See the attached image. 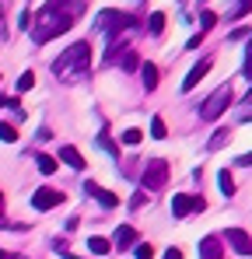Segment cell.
<instances>
[{
  "instance_id": "26",
  "label": "cell",
  "mask_w": 252,
  "mask_h": 259,
  "mask_svg": "<svg viewBox=\"0 0 252 259\" xmlns=\"http://www.w3.org/2000/svg\"><path fill=\"white\" fill-rule=\"evenodd\" d=\"M28 88H35V74H21L18 77V91H28Z\"/></svg>"
},
{
  "instance_id": "10",
  "label": "cell",
  "mask_w": 252,
  "mask_h": 259,
  "mask_svg": "<svg viewBox=\"0 0 252 259\" xmlns=\"http://www.w3.org/2000/svg\"><path fill=\"white\" fill-rule=\"evenodd\" d=\"M200 259H221V242H217L214 235H207V238L200 242Z\"/></svg>"
},
{
  "instance_id": "24",
  "label": "cell",
  "mask_w": 252,
  "mask_h": 259,
  "mask_svg": "<svg viewBox=\"0 0 252 259\" xmlns=\"http://www.w3.org/2000/svg\"><path fill=\"white\" fill-rule=\"evenodd\" d=\"M214 21H217V18H214L210 11H203V14H200V32H203V35H207L210 28H214Z\"/></svg>"
},
{
  "instance_id": "3",
  "label": "cell",
  "mask_w": 252,
  "mask_h": 259,
  "mask_svg": "<svg viewBox=\"0 0 252 259\" xmlns=\"http://www.w3.org/2000/svg\"><path fill=\"white\" fill-rule=\"evenodd\" d=\"M231 98H235L231 84H221L217 91H210L207 102L200 105V119H203V123H214V119H217V116H221V112H224V109L231 105Z\"/></svg>"
},
{
  "instance_id": "12",
  "label": "cell",
  "mask_w": 252,
  "mask_h": 259,
  "mask_svg": "<svg viewBox=\"0 0 252 259\" xmlns=\"http://www.w3.org/2000/svg\"><path fill=\"white\" fill-rule=\"evenodd\" d=\"M60 161H67L70 168H84V158L77 147H60Z\"/></svg>"
},
{
  "instance_id": "21",
  "label": "cell",
  "mask_w": 252,
  "mask_h": 259,
  "mask_svg": "<svg viewBox=\"0 0 252 259\" xmlns=\"http://www.w3.org/2000/svg\"><path fill=\"white\" fill-rule=\"evenodd\" d=\"M140 140H144V133H140V130H137V126L123 130V144H130V147H133V144H140Z\"/></svg>"
},
{
  "instance_id": "35",
  "label": "cell",
  "mask_w": 252,
  "mask_h": 259,
  "mask_svg": "<svg viewBox=\"0 0 252 259\" xmlns=\"http://www.w3.org/2000/svg\"><path fill=\"white\" fill-rule=\"evenodd\" d=\"M0 214H4V207H0Z\"/></svg>"
},
{
  "instance_id": "22",
  "label": "cell",
  "mask_w": 252,
  "mask_h": 259,
  "mask_svg": "<svg viewBox=\"0 0 252 259\" xmlns=\"http://www.w3.org/2000/svg\"><path fill=\"white\" fill-rule=\"evenodd\" d=\"M98 147H102V151H109V154H112V158L119 161V144H112L109 137H98Z\"/></svg>"
},
{
  "instance_id": "8",
  "label": "cell",
  "mask_w": 252,
  "mask_h": 259,
  "mask_svg": "<svg viewBox=\"0 0 252 259\" xmlns=\"http://www.w3.org/2000/svg\"><path fill=\"white\" fill-rule=\"evenodd\" d=\"M84 189H88V193H91V196H95V200H98V203H102L105 210H112V207L119 203V196H116V193H109V189H102L98 182H88Z\"/></svg>"
},
{
  "instance_id": "9",
  "label": "cell",
  "mask_w": 252,
  "mask_h": 259,
  "mask_svg": "<svg viewBox=\"0 0 252 259\" xmlns=\"http://www.w3.org/2000/svg\"><path fill=\"white\" fill-rule=\"evenodd\" d=\"M207 70H210V60H200V63H196V67L189 70V77L182 81V91H193V88L203 81V74H207Z\"/></svg>"
},
{
  "instance_id": "2",
  "label": "cell",
  "mask_w": 252,
  "mask_h": 259,
  "mask_svg": "<svg viewBox=\"0 0 252 259\" xmlns=\"http://www.w3.org/2000/svg\"><path fill=\"white\" fill-rule=\"evenodd\" d=\"M88 67H91V46L88 42H74L70 49L60 53V60H53V74L63 77V81H77V77H84Z\"/></svg>"
},
{
  "instance_id": "20",
  "label": "cell",
  "mask_w": 252,
  "mask_h": 259,
  "mask_svg": "<svg viewBox=\"0 0 252 259\" xmlns=\"http://www.w3.org/2000/svg\"><path fill=\"white\" fill-rule=\"evenodd\" d=\"M147 28H151V35H161V32H165V14H151Z\"/></svg>"
},
{
  "instance_id": "6",
  "label": "cell",
  "mask_w": 252,
  "mask_h": 259,
  "mask_svg": "<svg viewBox=\"0 0 252 259\" xmlns=\"http://www.w3.org/2000/svg\"><path fill=\"white\" fill-rule=\"evenodd\" d=\"M60 203H63V193H60V189H49V186L35 189V196H32V207H35V210H53V207H60Z\"/></svg>"
},
{
  "instance_id": "17",
  "label": "cell",
  "mask_w": 252,
  "mask_h": 259,
  "mask_svg": "<svg viewBox=\"0 0 252 259\" xmlns=\"http://www.w3.org/2000/svg\"><path fill=\"white\" fill-rule=\"evenodd\" d=\"M119 67H123V70H137V67H140V60H137V53H133V49H123Z\"/></svg>"
},
{
  "instance_id": "29",
  "label": "cell",
  "mask_w": 252,
  "mask_h": 259,
  "mask_svg": "<svg viewBox=\"0 0 252 259\" xmlns=\"http://www.w3.org/2000/svg\"><path fill=\"white\" fill-rule=\"evenodd\" d=\"M154 252H151V245H137V259H151Z\"/></svg>"
},
{
  "instance_id": "1",
  "label": "cell",
  "mask_w": 252,
  "mask_h": 259,
  "mask_svg": "<svg viewBox=\"0 0 252 259\" xmlns=\"http://www.w3.org/2000/svg\"><path fill=\"white\" fill-rule=\"evenodd\" d=\"M81 11H84L81 4H46L32 18V42L42 46L56 35H63V32H70V25H74L70 14H81Z\"/></svg>"
},
{
  "instance_id": "4",
  "label": "cell",
  "mask_w": 252,
  "mask_h": 259,
  "mask_svg": "<svg viewBox=\"0 0 252 259\" xmlns=\"http://www.w3.org/2000/svg\"><path fill=\"white\" fill-rule=\"evenodd\" d=\"M168 182V161L165 158H154L144 165V189H165Z\"/></svg>"
},
{
  "instance_id": "33",
  "label": "cell",
  "mask_w": 252,
  "mask_h": 259,
  "mask_svg": "<svg viewBox=\"0 0 252 259\" xmlns=\"http://www.w3.org/2000/svg\"><path fill=\"white\" fill-rule=\"evenodd\" d=\"M0 207H4V193H0Z\"/></svg>"
},
{
  "instance_id": "28",
  "label": "cell",
  "mask_w": 252,
  "mask_h": 259,
  "mask_svg": "<svg viewBox=\"0 0 252 259\" xmlns=\"http://www.w3.org/2000/svg\"><path fill=\"white\" fill-rule=\"evenodd\" d=\"M224 140H228V130H217V133L210 137V151H217V147H221Z\"/></svg>"
},
{
  "instance_id": "11",
  "label": "cell",
  "mask_w": 252,
  "mask_h": 259,
  "mask_svg": "<svg viewBox=\"0 0 252 259\" xmlns=\"http://www.w3.org/2000/svg\"><path fill=\"white\" fill-rule=\"evenodd\" d=\"M137 242V231L130 228V224H123V228H116V249H130Z\"/></svg>"
},
{
  "instance_id": "13",
  "label": "cell",
  "mask_w": 252,
  "mask_h": 259,
  "mask_svg": "<svg viewBox=\"0 0 252 259\" xmlns=\"http://www.w3.org/2000/svg\"><path fill=\"white\" fill-rule=\"evenodd\" d=\"M140 77H144V88H147V91H154V88H158V67H154V63H144V67H140Z\"/></svg>"
},
{
  "instance_id": "34",
  "label": "cell",
  "mask_w": 252,
  "mask_h": 259,
  "mask_svg": "<svg viewBox=\"0 0 252 259\" xmlns=\"http://www.w3.org/2000/svg\"><path fill=\"white\" fill-rule=\"evenodd\" d=\"M63 259H77V256H63Z\"/></svg>"
},
{
  "instance_id": "7",
  "label": "cell",
  "mask_w": 252,
  "mask_h": 259,
  "mask_svg": "<svg viewBox=\"0 0 252 259\" xmlns=\"http://www.w3.org/2000/svg\"><path fill=\"white\" fill-rule=\"evenodd\" d=\"M228 245L242 256H252V238L242 231V228H228Z\"/></svg>"
},
{
  "instance_id": "25",
  "label": "cell",
  "mask_w": 252,
  "mask_h": 259,
  "mask_svg": "<svg viewBox=\"0 0 252 259\" xmlns=\"http://www.w3.org/2000/svg\"><path fill=\"white\" fill-rule=\"evenodd\" d=\"M249 11H252V4H235V7H231V14H228V21H235V18L249 14Z\"/></svg>"
},
{
  "instance_id": "16",
  "label": "cell",
  "mask_w": 252,
  "mask_h": 259,
  "mask_svg": "<svg viewBox=\"0 0 252 259\" xmlns=\"http://www.w3.org/2000/svg\"><path fill=\"white\" fill-rule=\"evenodd\" d=\"M235 116H238L242 123H252V91L242 98V105H238V112H235Z\"/></svg>"
},
{
  "instance_id": "32",
  "label": "cell",
  "mask_w": 252,
  "mask_h": 259,
  "mask_svg": "<svg viewBox=\"0 0 252 259\" xmlns=\"http://www.w3.org/2000/svg\"><path fill=\"white\" fill-rule=\"evenodd\" d=\"M0 259H11V256H7V252H0Z\"/></svg>"
},
{
  "instance_id": "30",
  "label": "cell",
  "mask_w": 252,
  "mask_h": 259,
  "mask_svg": "<svg viewBox=\"0 0 252 259\" xmlns=\"http://www.w3.org/2000/svg\"><path fill=\"white\" fill-rule=\"evenodd\" d=\"M238 165H242V168H249V165H252V151H249V154H242V158H238Z\"/></svg>"
},
{
  "instance_id": "27",
  "label": "cell",
  "mask_w": 252,
  "mask_h": 259,
  "mask_svg": "<svg viewBox=\"0 0 252 259\" xmlns=\"http://www.w3.org/2000/svg\"><path fill=\"white\" fill-rule=\"evenodd\" d=\"M242 74L252 81V35H249V49H245V67H242Z\"/></svg>"
},
{
  "instance_id": "14",
  "label": "cell",
  "mask_w": 252,
  "mask_h": 259,
  "mask_svg": "<svg viewBox=\"0 0 252 259\" xmlns=\"http://www.w3.org/2000/svg\"><path fill=\"white\" fill-rule=\"evenodd\" d=\"M217 186H221V193H224V196H235V179H231L228 168H224V172H217Z\"/></svg>"
},
{
  "instance_id": "15",
  "label": "cell",
  "mask_w": 252,
  "mask_h": 259,
  "mask_svg": "<svg viewBox=\"0 0 252 259\" xmlns=\"http://www.w3.org/2000/svg\"><path fill=\"white\" fill-rule=\"evenodd\" d=\"M35 165H39L42 175H53V172H56V158H49V154H35Z\"/></svg>"
},
{
  "instance_id": "18",
  "label": "cell",
  "mask_w": 252,
  "mask_h": 259,
  "mask_svg": "<svg viewBox=\"0 0 252 259\" xmlns=\"http://www.w3.org/2000/svg\"><path fill=\"white\" fill-rule=\"evenodd\" d=\"M88 249H91V252H95V256H105V252H109V249H112V245H109V242H105V238H98V235H95V238H88Z\"/></svg>"
},
{
  "instance_id": "23",
  "label": "cell",
  "mask_w": 252,
  "mask_h": 259,
  "mask_svg": "<svg viewBox=\"0 0 252 259\" xmlns=\"http://www.w3.org/2000/svg\"><path fill=\"white\" fill-rule=\"evenodd\" d=\"M0 140H4V144H14V140H18V130L7 126V123H0Z\"/></svg>"
},
{
  "instance_id": "5",
  "label": "cell",
  "mask_w": 252,
  "mask_h": 259,
  "mask_svg": "<svg viewBox=\"0 0 252 259\" xmlns=\"http://www.w3.org/2000/svg\"><path fill=\"white\" fill-rule=\"evenodd\" d=\"M193 210H196V214L207 210V200H203V196H186V193L172 196V214L175 217H189Z\"/></svg>"
},
{
  "instance_id": "19",
  "label": "cell",
  "mask_w": 252,
  "mask_h": 259,
  "mask_svg": "<svg viewBox=\"0 0 252 259\" xmlns=\"http://www.w3.org/2000/svg\"><path fill=\"white\" fill-rule=\"evenodd\" d=\"M151 137H154V140H165V137H168V126H165V119H161V116H154V119H151Z\"/></svg>"
},
{
  "instance_id": "31",
  "label": "cell",
  "mask_w": 252,
  "mask_h": 259,
  "mask_svg": "<svg viewBox=\"0 0 252 259\" xmlns=\"http://www.w3.org/2000/svg\"><path fill=\"white\" fill-rule=\"evenodd\" d=\"M165 259H182V252H179V249H168V252H165Z\"/></svg>"
}]
</instances>
